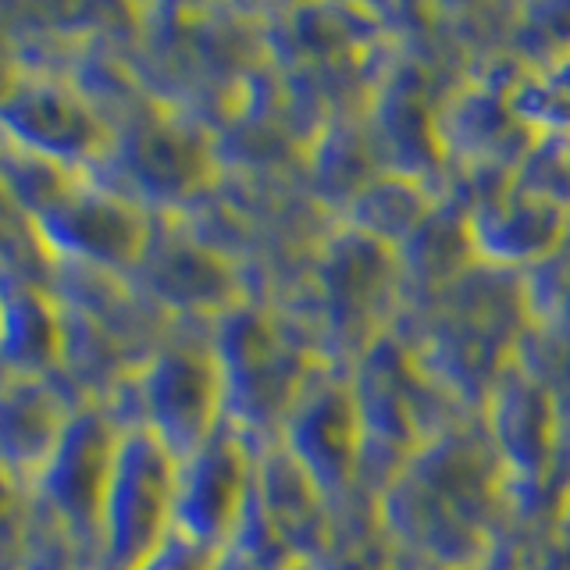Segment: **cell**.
Listing matches in <instances>:
<instances>
[{
    "label": "cell",
    "mask_w": 570,
    "mask_h": 570,
    "mask_svg": "<svg viewBox=\"0 0 570 570\" xmlns=\"http://www.w3.org/2000/svg\"><path fill=\"white\" fill-rule=\"evenodd\" d=\"M503 507L513 499L485 428L463 421L428 439L374 495L389 539L439 570H489Z\"/></svg>",
    "instance_id": "cell-1"
},
{
    "label": "cell",
    "mask_w": 570,
    "mask_h": 570,
    "mask_svg": "<svg viewBox=\"0 0 570 570\" xmlns=\"http://www.w3.org/2000/svg\"><path fill=\"white\" fill-rule=\"evenodd\" d=\"M118 432L147 428L165 450L183 460L225 421L222 371L210 343H168L97 400Z\"/></svg>",
    "instance_id": "cell-2"
},
{
    "label": "cell",
    "mask_w": 570,
    "mask_h": 570,
    "mask_svg": "<svg viewBox=\"0 0 570 570\" xmlns=\"http://www.w3.org/2000/svg\"><path fill=\"white\" fill-rule=\"evenodd\" d=\"M210 353L222 371L225 421L257 445H264L261 432H275L278 439L299 385L321 364L303 361L272 317L243 303L214 317Z\"/></svg>",
    "instance_id": "cell-3"
},
{
    "label": "cell",
    "mask_w": 570,
    "mask_h": 570,
    "mask_svg": "<svg viewBox=\"0 0 570 570\" xmlns=\"http://www.w3.org/2000/svg\"><path fill=\"white\" fill-rule=\"evenodd\" d=\"M175 471L178 460L147 428L118 435L100 503L97 570H132L175 531Z\"/></svg>",
    "instance_id": "cell-4"
},
{
    "label": "cell",
    "mask_w": 570,
    "mask_h": 570,
    "mask_svg": "<svg viewBox=\"0 0 570 570\" xmlns=\"http://www.w3.org/2000/svg\"><path fill=\"white\" fill-rule=\"evenodd\" d=\"M481 410L513 507L524 510L531 499H546V481L560 474L567 450V417L560 403L524 364L513 361L499 374Z\"/></svg>",
    "instance_id": "cell-5"
},
{
    "label": "cell",
    "mask_w": 570,
    "mask_h": 570,
    "mask_svg": "<svg viewBox=\"0 0 570 570\" xmlns=\"http://www.w3.org/2000/svg\"><path fill=\"white\" fill-rule=\"evenodd\" d=\"M210 147L189 125L160 115H132L121 129H111V147L100 165L86 175L111 171V178H89L121 200L147 207H175L200 193L207 183Z\"/></svg>",
    "instance_id": "cell-6"
},
{
    "label": "cell",
    "mask_w": 570,
    "mask_h": 570,
    "mask_svg": "<svg viewBox=\"0 0 570 570\" xmlns=\"http://www.w3.org/2000/svg\"><path fill=\"white\" fill-rule=\"evenodd\" d=\"M50 261L97 267L107 275H129L150 236V214L104 186L76 175L71 183L32 214Z\"/></svg>",
    "instance_id": "cell-7"
},
{
    "label": "cell",
    "mask_w": 570,
    "mask_h": 570,
    "mask_svg": "<svg viewBox=\"0 0 570 570\" xmlns=\"http://www.w3.org/2000/svg\"><path fill=\"white\" fill-rule=\"evenodd\" d=\"M275 442L299 463V471L328 503L343 499L361 478L364 453L350 371L317 364L299 385Z\"/></svg>",
    "instance_id": "cell-8"
},
{
    "label": "cell",
    "mask_w": 570,
    "mask_h": 570,
    "mask_svg": "<svg viewBox=\"0 0 570 570\" xmlns=\"http://www.w3.org/2000/svg\"><path fill=\"white\" fill-rule=\"evenodd\" d=\"M403 275L396 249L343 225L317 249V303L325 307V325L335 338L353 346V361L374 338H382L392 296Z\"/></svg>",
    "instance_id": "cell-9"
},
{
    "label": "cell",
    "mask_w": 570,
    "mask_h": 570,
    "mask_svg": "<svg viewBox=\"0 0 570 570\" xmlns=\"http://www.w3.org/2000/svg\"><path fill=\"white\" fill-rule=\"evenodd\" d=\"M111 129L115 125L76 86L53 76H26L0 104V142L76 175L100 165L111 147Z\"/></svg>",
    "instance_id": "cell-10"
},
{
    "label": "cell",
    "mask_w": 570,
    "mask_h": 570,
    "mask_svg": "<svg viewBox=\"0 0 570 570\" xmlns=\"http://www.w3.org/2000/svg\"><path fill=\"white\" fill-rule=\"evenodd\" d=\"M118 435V424L107 417L97 400L79 403L68 414L65 432L47 456L43 471L29 485V492L68 528L76 546L86 542L100 549V503Z\"/></svg>",
    "instance_id": "cell-11"
},
{
    "label": "cell",
    "mask_w": 570,
    "mask_h": 570,
    "mask_svg": "<svg viewBox=\"0 0 570 570\" xmlns=\"http://www.w3.org/2000/svg\"><path fill=\"white\" fill-rule=\"evenodd\" d=\"M257 450L261 445L254 439L222 421L189 456L178 460L175 531L204 546L228 549L254 485Z\"/></svg>",
    "instance_id": "cell-12"
},
{
    "label": "cell",
    "mask_w": 570,
    "mask_h": 570,
    "mask_svg": "<svg viewBox=\"0 0 570 570\" xmlns=\"http://www.w3.org/2000/svg\"><path fill=\"white\" fill-rule=\"evenodd\" d=\"M468 236L481 264L528 272L570 243V207L517 189L510 175L468 200Z\"/></svg>",
    "instance_id": "cell-13"
},
{
    "label": "cell",
    "mask_w": 570,
    "mask_h": 570,
    "mask_svg": "<svg viewBox=\"0 0 570 570\" xmlns=\"http://www.w3.org/2000/svg\"><path fill=\"white\" fill-rule=\"evenodd\" d=\"M132 272L142 278L147 293L165 307L186 317H218L236 307V275L232 267L196 243L186 232H160L150 222V236Z\"/></svg>",
    "instance_id": "cell-14"
},
{
    "label": "cell",
    "mask_w": 570,
    "mask_h": 570,
    "mask_svg": "<svg viewBox=\"0 0 570 570\" xmlns=\"http://www.w3.org/2000/svg\"><path fill=\"white\" fill-rule=\"evenodd\" d=\"M76 406L61 400L53 374L0 382V471L29 489Z\"/></svg>",
    "instance_id": "cell-15"
},
{
    "label": "cell",
    "mask_w": 570,
    "mask_h": 570,
    "mask_svg": "<svg viewBox=\"0 0 570 570\" xmlns=\"http://www.w3.org/2000/svg\"><path fill=\"white\" fill-rule=\"evenodd\" d=\"M61 364V303L36 282L0 278V371L47 379Z\"/></svg>",
    "instance_id": "cell-16"
},
{
    "label": "cell",
    "mask_w": 570,
    "mask_h": 570,
    "mask_svg": "<svg viewBox=\"0 0 570 570\" xmlns=\"http://www.w3.org/2000/svg\"><path fill=\"white\" fill-rule=\"evenodd\" d=\"M513 107L534 136H570V53L542 71H524L513 86Z\"/></svg>",
    "instance_id": "cell-17"
},
{
    "label": "cell",
    "mask_w": 570,
    "mask_h": 570,
    "mask_svg": "<svg viewBox=\"0 0 570 570\" xmlns=\"http://www.w3.org/2000/svg\"><path fill=\"white\" fill-rule=\"evenodd\" d=\"M47 249L36 236L32 218L14 204V196L0 186V278L43 285Z\"/></svg>",
    "instance_id": "cell-18"
},
{
    "label": "cell",
    "mask_w": 570,
    "mask_h": 570,
    "mask_svg": "<svg viewBox=\"0 0 570 570\" xmlns=\"http://www.w3.org/2000/svg\"><path fill=\"white\" fill-rule=\"evenodd\" d=\"M29 489L0 471V570H22Z\"/></svg>",
    "instance_id": "cell-19"
},
{
    "label": "cell",
    "mask_w": 570,
    "mask_h": 570,
    "mask_svg": "<svg viewBox=\"0 0 570 570\" xmlns=\"http://www.w3.org/2000/svg\"><path fill=\"white\" fill-rule=\"evenodd\" d=\"M225 549H214L189 539L183 531H171L165 542H157L132 570H218Z\"/></svg>",
    "instance_id": "cell-20"
},
{
    "label": "cell",
    "mask_w": 570,
    "mask_h": 570,
    "mask_svg": "<svg viewBox=\"0 0 570 570\" xmlns=\"http://www.w3.org/2000/svg\"><path fill=\"white\" fill-rule=\"evenodd\" d=\"M22 79H26V71L18 68V50L11 40V29L4 26V18H0V104L11 97V89Z\"/></svg>",
    "instance_id": "cell-21"
},
{
    "label": "cell",
    "mask_w": 570,
    "mask_h": 570,
    "mask_svg": "<svg viewBox=\"0 0 570 570\" xmlns=\"http://www.w3.org/2000/svg\"><path fill=\"white\" fill-rule=\"evenodd\" d=\"M218 570H254V567H249V563L239 557V552L225 549V552H222V563H218Z\"/></svg>",
    "instance_id": "cell-22"
}]
</instances>
